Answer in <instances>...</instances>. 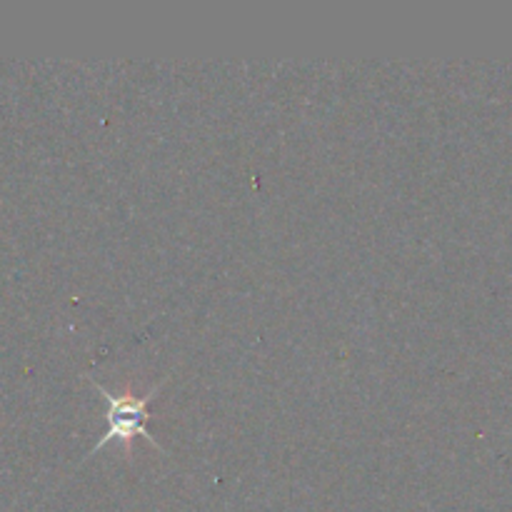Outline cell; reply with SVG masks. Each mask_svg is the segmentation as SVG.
<instances>
[{"mask_svg": "<svg viewBox=\"0 0 512 512\" xmlns=\"http://www.w3.org/2000/svg\"><path fill=\"white\" fill-rule=\"evenodd\" d=\"M90 385H93V388H98L100 393H103V398L108 400V415H105V420H108V433H105L103 438L93 445V450L85 455V460H88L95 450H103L105 445L113 443V440L123 443L125 453H130V443H133L135 435H143V438L148 440L155 450H163L160 448L158 440H155L153 435L148 433V428H145V423H148L150 400L158 395V390L163 388V383L153 385V388H150L143 398H135V395H113V393H108L103 385L95 383V380H90Z\"/></svg>", "mask_w": 512, "mask_h": 512, "instance_id": "1", "label": "cell"}]
</instances>
